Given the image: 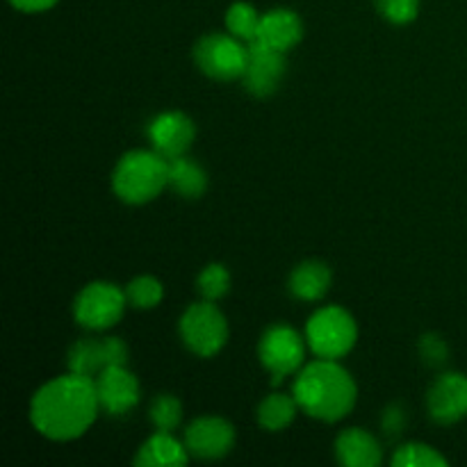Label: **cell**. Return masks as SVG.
I'll return each mask as SVG.
<instances>
[{"mask_svg": "<svg viewBox=\"0 0 467 467\" xmlns=\"http://www.w3.org/2000/svg\"><path fill=\"white\" fill-rule=\"evenodd\" d=\"M100 410L94 379L68 372L46 383L30 404L32 427L50 441H76L94 424Z\"/></svg>", "mask_w": 467, "mask_h": 467, "instance_id": "cell-1", "label": "cell"}, {"mask_svg": "<svg viewBox=\"0 0 467 467\" xmlns=\"http://www.w3.org/2000/svg\"><path fill=\"white\" fill-rule=\"evenodd\" d=\"M295 400L301 410L322 422H337L356 404V383L336 360L319 358L306 365L295 381Z\"/></svg>", "mask_w": 467, "mask_h": 467, "instance_id": "cell-2", "label": "cell"}, {"mask_svg": "<svg viewBox=\"0 0 467 467\" xmlns=\"http://www.w3.org/2000/svg\"><path fill=\"white\" fill-rule=\"evenodd\" d=\"M169 185V160L158 150H132L119 160L112 176L117 196L126 203L141 205L153 201Z\"/></svg>", "mask_w": 467, "mask_h": 467, "instance_id": "cell-3", "label": "cell"}, {"mask_svg": "<svg viewBox=\"0 0 467 467\" xmlns=\"http://www.w3.org/2000/svg\"><path fill=\"white\" fill-rule=\"evenodd\" d=\"M358 337L354 317L337 306L317 310L306 327V342L315 356L337 360L349 354Z\"/></svg>", "mask_w": 467, "mask_h": 467, "instance_id": "cell-4", "label": "cell"}, {"mask_svg": "<svg viewBox=\"0 0 467 467\" xmlns=\"http://www.w3.org/2000/svg\"><path fill=\"white\" fill-rule=\"evenodd\" d=\"M181 337L196 356L217 354L228 340V324L222 310L205 299L203 304H192L181 317Z\"/></svg>", "mask_w": 467, "mask_h": 467, "instance_id": "cell-5", "label": "cell"}, {"mask_svg": "<svg viewBox=\"0 0 467 467\" xmlns=\"http://www.w3.org/2000/svg\"><path fill=\"white\" fill-rule=\"evenodd\" d=\"M194 59L203 73L217 80H237L244 76L249 44L233 35H208L196 44Z\"/></svg>", "mask_w": 467, "mask_h": 467, "instance_id": "cell-6", "label": "cell"}, {"mask_svg": "<svg viewBox=\"0 0 467 467\" xmlns=\"http://www.w3.org/2000/svg\"><path fill=\"white\" fill-rule=\"evenodd\" d=\"M126 301V292L112 283H91L78 295L73 313L85 328L105 331L121 319Z\"/></svg>", "mask_w": 467, "mask_h": 467, "instance_id": "cell-7", "label": "cell"}, {"mask_svg": "<svg viewBox=\"0 0 467 467\" xmlns=\"http://www.w3.org/2000/svg\"><path fill=\"white\" fill-rule=\"evenodd\" d=\"M258 354L274 383H281L287 374L296 372L304 365L306 342L290 327H272L263 336Z\"/></svg>", "mask_w": 467, "mask_h": 467, "instance_id": "cell-8", "label": "cell"}, {"mask_svg": "<svg viewBox=\"0 0 467 467\" xmlns=\"http://www.w3.org/2000/svg\"><path fill=\"white\" fill-rule=\"evenodd\" d=\"M285 73V53L269 48L263 41H251L244 68V87L255 96H269L278 89Z\"/></svg>", "mask_w": 467, "mask_h": 467, "instance_id": "cell-9", "label": "cell"}, {"mask_svg": "<svg viewBox=\"0 0 467 467\" xmlns=\"http://www.w3.org/2000/svg\"><path fill=\"white\" fill-rule=\"evenodd\" d=\"M100 409L112 415H123L140 401V383L126 365H109L94 379Z\"/></svg>", "mask_w": 467, "mask_h": 467, "instance_id": "cell-10", "label": "cell"}, {"mask_svg": "<svg viewBox=\"0 0 467 467\" xmlns=\"http://www.w3.org/2000/svg\"><path fill=\"white\" fill-rule=\"evenodd\" d=\"M235 442V429L222 418H199L187 427V451L196 459H222Z\"/></svg>", "mask_w": 467, "mask_h": 467, "instance_id": "cell-11", "label": "cell"}, {"mask_svg": "<svg viewBox=\"0 0 467 467\" xmlns=\"http://www.w3.org/2000/svg\"><path fill=\"white\" fill-rule=\"evenodd\" d=\"M196 128L192 119L182 112H164L155 117L149 126V137L153 150L162 158H182L194 141Z\"/></svg>", "mask_w": 467, "mask_h": 467, "instance_id": "cell-12", "label": "cell"}, {"mask_svg": "<svg viewBox=\"0 0 467 467\" xmlns=\"http://www.w3.org/2000/svg\"><path fill=\"white\" fill-rule=\"evenodd\" d=\"M429 413L436 422L454 424L467 415V377L442 374L429 390Z\"/></svg>", "mask_w": 467, "mask_h": 467, "instance_id": "cell-13", "label": "cell"}, {"mask_svg": "<svg viewBox=\"0 0 467 467\" xmlns=\"http://www.w3.org/2000/svg\"><path fill=\"white\" fill-rule=\"evenodd\" d=\"M301 36H304V23L292 9H272V12L263 14L258 41L267 44L269 48L287 53L299 44Z\"/></svg>", "mask_w": 467, "mask_h": 467, "instance_id": "cell-14", "label": "cell"}, {"mask_svg": "<svg viewBox=\"0 0 467 467\" xmlns=\"http://www.w3.org/2000/svg\"><path fill=\"white\" fill-rule=\"evenodd\" d=\"M337 461L347 467H377L381 463V447L363 429H347L336 442Z\"/></svg>", "mask_w": 467, "mask_h": 467, "instance_id": "cell-15", "label": "cell"}, {"mask_svg": "<svg viewBox=\"0 0 467 467\" xmlns=\"http://www.w3.org/2000/svg\"><path fill=\"white\" fill-rule=\"evenodd\" d=\"M190 459L187 445L178 442L169 431H158L140 447L135 456V465L140 467H169L185 465Z\"/></svg>", "mask_w": 467, "mask_h": 467, "instance_id": "cell-16", "label": "cell"}, {"mask_svg": "<svg viewBox=\"0 0 467 467\" xmlns=\"http://www.w3.org/2000/svg\"><path fill=\"white\" fill-rule=\"evenodd\" d=\"M331 287V269L319 260H306L292 272L290 290L296 299L317 301Z\"/></svg>", "mask_w": 467, "mask_h": 467, "instance_id": "cell-17", "label": "cell"}, {"mask_svg": "<svg viewBox=\"0 0 467 467\" xmlns=\"http://www.w3.org/2000/svg\"><path fill=\"white\" fill-rule=\"evenodd\" d=\"M169 185L185 199H199L205 194L208 176L199 164L182 155V158L169 160Z\"/></svg>", "mask_w": 467, "mask_h": 467, "instance_id": "cell-18", "label": "cell"}, {"mask_svg": "<svg viewBox=\"0 0 467 467\" xmlns=\"http://www.w3.org/2000/svg\"><path fill=\"white\" fill-rule=\"evenodd\" d=\"M105 368H108V363H105L103 342L80 340L68 351V372L96 379Z\"/></svg>", "mask_w": 467, "mask_h": 467, "instance_id": "cell-19", "label": "cell"}, {"mask_svg": "<svg viewBox=\"0 0 467 467\" xmlns=\"http://www.w3.org/2000/svg\"><path fill=\"white\" fill-rule=\"evenodd\" d=\"M296 410H299V404H296L295 395H269L267 400L260 404L258 422L260 427H265L267 431H283V429L292 424Z\"/></svg>", "mask_w": 467, "mask_h": 467, "instance_id": "cell-20", "label": "cell"}, {"mask_svg": "<svg viewBox=\"0 0 467 467\" xmlns=\"http://www.w3.org/2000/svg\"><path fill=\"white\" fill-rule=\"evenodd\" d=\"M260 21H263V14H258V9L249 3L231 5V9L226 14L228 32L233 36H237V39L244 41V44L258 41Z\"/></svg>", "mask_w": 467, "mask_h": 467, "instance_id": "cell-21", "label": "cell"}, {"mask_svg": "<svg viewBox=\"0 0 467 467\" xmlns=\"http://www.w3.org/2000/svg\"><path fill=\"white\" fill-rule=\"evenodd\" d=\"M395 467H447V461L442 459L441 451L433 447L422 445V442H409L401 445L392 456Z\"/></svg>", "mask_w": 467, "mask_h": 467, "instance_id": "cell-22", "label": "cell"}, {"mask_svg": "<svg viewBox=\"0 0 467 467\" xmlns=\"http://www.w3.org/2000/svg\"><path fill=\"white\" fill-rule=\"evenodd\" d=\"M162 283L153 276H140L128 285L126 296L135 308H155L162 301Z\"/></svg>", "mask_w": 467, "mask_h": 467, "instance_id": "cell-23", "label": "cell"}, {"mask_svg": "<svg viewBox=\"0 0 467 467\" xmlns=\"http://www.w3.org/2000/svg\"><path fill=\"white\" fill-rule=\"evenodd\" d=\"M182 418V406L176 397L171 395H160L155 397L153 404H150V420L158 427V431H169L171 433L173 429L181 424Z\"/></svg>", "mask_w": 467, "mask_h": 467, "instance_id": "cell-24", "label": "cell"}, {"mask_svg": "<svg viewBox=\"0 0 467 467\" xmlns=\"http://www.w3.org/2000/svg\"><path fill=\"white\" fill-rule=\"evenodd\" d=\"M196 283H199V292L203 295V299L217 301L222 299L228 292V287H231V274L226 272L223 265H208V267L201 272Z\"/></svg>", "mask_w": 467, "mask_h": 467, "instance_id": "cell-25", "label": "cell"}, {"mask_svg": "<svg viewBox=\"0 0 467 467\" xmlns=\"http://www.w3.org/2000/svg\"><path fill=\"white\" fill-rule=\"evenodd\" d=\"M377 7L390 23L404 26L415 21L420 12V0H377Z\"/></svg>", "mask_w": 467, "mask_h": 467, "instance_id": "cell-26", "label": "cell"}, {"mask_svg": "<svg viewBox=\"0 0 467 467\" xmlns=\"http://www.w3.org/2000/svg\"><path fill=\"white\" fill-rule=\"evenodd\" d=\"M420 354L429 365H442L447 360V345L438 336H424L420 340Z\"/></svg>", "mask_w": 467, "mask_h": 467, "instance_id": "cell-27", "label": "cell"}, {"mask_svg": "<svg viewBox=\"0 0 467 467\" xmlns=\"http://www.w3.org/2000/svg\"><path fill=\"white\" fill-rule=\"evenodd\" d=\"M105 349V363L109 365H126L128 363V347L123 345L121 337H108L103 340Z\"/></svg>", "mask_w": 467, "mask_h": 467, "instance_id": "cell-28", "label": "cell"}, {"mask_svg": "<svg viewBox=\"0 0 467 467\" xmlns=\"http://www.w3.org/2000/svg\"><path fill=\"white\" fill-rule=\"evenodd\" d=\"M18 12H27V14H35V12H46V9L55 7L57 0H9Z\"/></svg>", "mask_w": 467, "mask_h": 467, "instance_id": "cell-29", "label": "cell"}, {"mask_svg": "<svg viewBox=\"0 0 467 467\" xmlns=\"http://www.w3.org/2000/svg\"><path fill=\"white\" fill-rule=\"evenodd\" d=\"M383 427H386V431L390 433H397L401 431V427H404V410L400 409H390L386 415H383Z\"/></svg>", "mask_w": 467, "mask_h": 467, "instance_id": "cell-30", "label": "cell"}]
</instances>
